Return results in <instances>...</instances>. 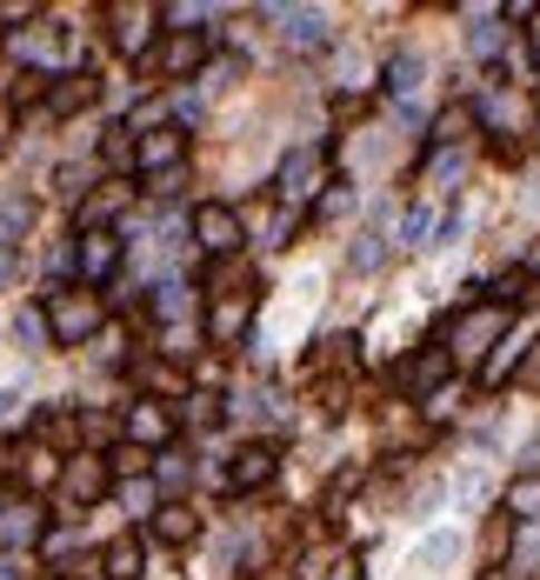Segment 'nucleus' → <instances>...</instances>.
Instances as JSON below:
<instances>
[{"instance_id": "1", "label": "nucleus", "mask_w": 540, "mask_h": 580, "mask_svg": "<svg viewBox=\"0 0 540 580\" xmlns=\"http://www.w3.org/2000/svg\"><path fill=\"white\" fill-rule=\"evenodd\" d=\"M514 327H508V307H494V301H468L454 321H448V354H454V367H488V354L508 341Z\"/></svg>"}, {"instance_id": "2", "label": "nucleus", "mask_w": 540, "mask_h": 580, "mask_svg": "<svg viewBox=\"0 0 540 580\" xmlns=\"http://www.w3.org/2000/svg\"><path fill=\"white\" fill-rule=\"evenodd\" d=\"M321 187H334V154H327L321 140H307V147H294V154L281 160V174H274V200L301 214Z\"/></svg>"}, {"instance_id": "3", "label": "nucleus", "mask_w": 540, "mask_h": 580, "mask_svg": "<svg viewBox=\"0 0 540 580\" xmlns=\"http://www.w3.org/2000/svg\"><path fill=\"white\" fill-rule=\"evenodd\" d=\"M47 321H53V347H94L100 341V301L87 287H47Z\"/></svg>"}, {"instance_id": "4", "label": "nucleus", "mask_w": 540, "mask_h": 580, "mask_svg": "<svg viewBox=\"0 0 540 580\" xmlns=\"http://www.w3.org/2000/svg\"><path fill=\"white\" fill-rule=\"evenodd\" d=\"M47 534H53L47 528V508L27 488H0V548L7 554H40Z\"/></svg>"}, {"instance_id": "5", "label": "nucleus", "mask_w": 540, "mask_h": 580, "mask_svg": "<svg viewBox=\"0 0 540 580\" xmlns=\"http://www.w3.org/2000/svg\"><path fill=\"white\" fill-rule=\"evenodd\" d=\"M120 481H114V461L107 454H73L67 461V474H60V501H67V514H80V508H100L107 494H114Z\"/></svg>"}, {"instance_id": "6", "label": "nucleus", "mask_w": 540, "mask_h": 580, "mask_svg": "<svg viewBox=\"0 0 540 580\" xmlns=\"http://www.w3.org/2000/svg\"><path fill=\"white\" fill-rule=\"evenodd\" d=\"M120 260H127V234H120V227H87V234H73V267H80V287L114 281V274H120Z\"/></svg>"}, {"instance_id": "7", "label": "nucleus", "mask_w": 540, "mask_h": 580, "mask_svg": "<svg viewBox=\"0 0 540 580\" xmlns=\"http://www.w3.org/2000/svg\"><path fill=\"white\" fill-rule=\"evenodd\" d=\"M194 240H200V254H207V260H234V254H240V240H247L240 207H227V200H200V207H194Z\"/></svg>"}, {"instance_id": "8", "label": "nucleus", "mask_w": 540, "mask_h": 580, "mask_svg": "<svg viewBox=\"0 0 540 580\" xmlns=\"http://www.w3.org/2000/svg\"><path fill=\"white\" fill-rule=\"evenodd\" d=\"M154 27H160V7H127V0H114V7H107V40H114L127 60H140V67H147V53L160 47V40H154Z\"/></svg>"}, {"instance_id": "9", "label": "nucleus", "mask_w": 540, "mask_h": 580, "mask_svg": "<svg viewBox=\"0 0 540 580\" xmlns=\"http://www.w3.org/2000/svg\"><path fill=\"white\" fill-rule=\"evenodd\" d=\"M180 73H207V33H160V47L147 53V87Z\"/></svg>"}, {"instance_id": "10", "label": "nucleus", "mask_w": 540, "mask_h": 580, "mask_svg": "<svg viewBox=\"0 0 540 580\" xmlns=\"http://www.w3.org/2000/svg\"><path fill=\"white\" fill-rule=\"evenodd\" d=\"M120 427H127V441L147 448V454H167V448H174V414H167V401H154V394H134L127 414H120Z\"/></svg>"}, {"instance_id": "11", "label": "nucleus", "mask_w": 540, "mask_h": 580, "mask_svg": "<svg viewBox=\"0 0 540 580\" xmlns=\"http://www.w3.org/2000/svg\"><path fill=\"white\" fill-rule=\"evenodd\" d=\"M267 20H274V33L287 40V53H321V47L334 40V27H327L321 7H267Z\"/></svg>"}, {"instance_id": "12", "label": "nucleus", "mask_w": 540, "mask_h": 580, "mask_svg": "<svg viewBox=\"0 0 540 580\" xmlns=\"http://www.w3.org/2000/svg\"><path fill=\"white\" fill-rule=\"evenodd\" d=\"M274 474H281V448H274V441H247V448L227 461V488H234V494H261V488H274Z\"/></svg>"}, {"instance_id": "13", "label": "nucleus", "mask_w": 540, "mask_h": 580, "mask_svg": "<svg viewBox=\"0 0 540 580\" xmlns=\"http://www.w3.org/2000/svg\"><path fill=\"white\" fill-rule=\"evenodd\" d=\"M7 53L27 60V67H40V73H67V67H60V27H53V20L13 27V33H7Z\"/></svg>"}, {"instance_id": "14", "label": "nucleus", "mask_w": 540, "mask_h": 580, "mask_svg": "<svg viewBox=\"0 0 540 580\" xmlns=\"http://www.w3.org/2000/svg\"><path fill=\"white\" fill-rule=\"evenodd\" d=\"M94 100H100V80H94L87 67H67V73L47 80V114H53V120L80 114V107H94Z\"/></svg>"}, {"instance_id": "15", "label": "nucleus", "mask_w": 540, "mask_h": 580, "mask_svg": "<svg viewBox=\"0 0 540 580\" xmlns=\"http://www.w3.org/2000/svg\"><path fill=\"white\" fill-rule=\"evenodd\" d=\"M448 374H454V354H448V347H441V341H428V347H421V354H414V361H408V374H401V387H408V394H414V401H434V394H441V381H448Z\"/></svg>"}, {"instance_id": "16", "label": "nucleus", "mask_w": 540, "mask_h": 580, "mask_svg": "<svg viewBox=\"0 0 540 580\" xmlns=\"http://www.w3.org/2000/svg\"><path fill=\"white\" fill-rule=\"evenodd\" d=\"M240 227H247V240H254V247H287V234L301 227V214H294V207H281V200H274V207L261 200V207H240Z\"/></svg>"}, {"instance_id": "17", "label": "nucleus", "mask_w": 540, "mask_h": 580, "mask_svg": "<svg viewBox=\"0 0 540 580\" xmlns=\"http://www.w3.org/2000/svg\"><path fill=\"white\" fill-rule=\"evenodd\" d=\"M247 327H254V294H234V301H214L207 307V341L214 347H234Z\"/></svg>"}, {"instance_id": "18", "label": "nucleus", "mask_w": 540, "mask_h": 580, "mask_svg": "<svg viewBox=\"0 0 540 580\" xmlns=\"http://www.w3.org/2000/svg\"><path fill=\"white\" fill-rule=\"evenodd\" d=\"M180 160H187V134H180V127H160V134H147V140H140V174H147V180L174 174Z\"/></svg>"}, {"instance_id": "19", "label": "nucleus", "mask_w": 540, "mask_h": 580, "mask_svg": "<svg viewBox=\"0 0 540 580\" xmlns=\"http://www.w3.org/2000/svg\"><path fill=\"white\" fill-rule=\"evenodd\" d=\"M100 580H147V541L120 534L114 548H100Z\"/></svg>"}, {"instance_id": "20", "label": "nucleus", "mask_w": 540, "mask_h": 580, "mask_svg": "<svg viewBox=\"0 0 540 580\" xmlns=\"http://www.w3.org/2000/svg\"><path fill=\"white\" fill-rule=\"evenodd\" d=\"M13 341H20L27 354H47V347H53V321H47V301H27V307H13Z\"/></svg>"}, {"instance_id": "21", "label": "nucleus", "mask_w": 540, "mask_h": 580, "mask_svg": "<svg viewBox=\"0 0 540 580\" xmlns=\"http://www.w3.org/2000/svg\"><path fill=\"white\" fill-rule=\"evenodd\" d=\"M120 207H127V187H120V180H100V187L80 200V234H87V227H114Z\"/></svg>"}, {"instance_id": "22", "label": "nucleus", "mask_w": 540, "mask_h": 580, "mask_svg": "<svg viewBox=\"0 0 540 580\" xmlns=\"http://www.w3.org/2000/svg\"><path fill=\"white\" fill-rule=\"evenodd\" d=\"M468 53H474V60H501V53H508V27H501V13L474 7V33H468Z\"/></svg>"}, {"instance_id": "23", "label": "nucleus", "mask_w": 540, "mask_h": 580, "mask_svg": "<svg viewBox=\"0 0 540 580\" xmlns=\"http://www.w3.org/2000/svg\"><path fill=\"white\" fill-rule=\"evenodd\" d=\"M100 160H107L114 174H140V140H134V127H127V120L100 134Z\"/></svg>"}, {"instance_id": "24", "label": "nucleus", "mask_w": 540, "mask_h": 580, "mask_svg": "<svg viewBox=\"0 0 540 580\" xmlns=\"http://www.w3.org/2000/svg\"><path fill=\"white\" fill-rule=\"evenodd\" d=\"M528 347H534V341H521V334H508V341H501V347L488 354V367H481V381H488V387H508V381L521 374V361H528Z\"/></svg>"}, {"instance_id": "25", "label": "nucleus", "mask_w": 540, "mask_h": 580, "mask_svg": "<svg viewBox=\"0 0 540 580\" xmlns=\"http://www.w3.org/2000/svg\"><path fill=\"white\" fill-rule=\"evenodd\" d=\"M154 488H160V501H174V494H187V488H194V461H187L180 448H167V454H154Z\"/></svg>"}, {"instance_id": "26", "label": "nucleus", "mask_w": 540, "mask_h": 580, "mask_svg": "<svg viewBox=\"0 0 540 580\" xmlns=\"http://www.w3.org/2000/svg\"><path fill=\"white\" fill-rule=\"evenodd\" d=\"M200 534V514L194 508H180V501H167L160 514H154V541H167V548H187Z\"/></svg>"}, {"instance_id": "27", "label": "nucleus", "mask_w": 540, "mask_h": 580, "mask_svg": "<svg viewBox=\"0 0 540 580\" xmlns=\"http://www.w3.org/2000/svg\"><path fill=\"white\" fill-rule=\"evenodd\" d=\"M27 234H33V200L7 194V200H0V247H20Z\"/></svg>"}, {"instance_id": "28", "label": "nucleus", "mask_w": 540, "mask_h": 580, "mask_svg": "<svg viewBox=\"0 0 540 580\" xmlns=\"http://www.w3.org/2000/svg\"><path fill=\"white\" fill-rule=\"evenodd\" d=\"M421 80H428V67H421V53H401V60L387 67V94H394L401 107H408V100L421 94Z\"/></svg>"}, {"instance_id": "29", "label": "nucleus", "mask_w": 540, "mask_h": 580, "mask_svg": "<svg viewBox=\"0 0 540 580\" xmlns=\"http://www.w3.org/2000/svg\"><path fill=\"white\" fill-rule=\"evenodd\" d=\"M354 361H361V341H354V334H327L321 354L307 361V374H321V367H347V374H354Z\"/></svg>"}, {"instance_id": "30", "label": "nucleus", "mask_w": 540, "mask_h": 580, "mask_svg": "<svg viewBox=\"0 0 540 580\" xmlns=\"http://www.w3.org/2000/svg\"><path fill=\"white\" fill-rule=\"evenodd\" d=\"M80 554H87V548H80V534H73V528H53V534L40 541V561H47L53 574H67V568L80 561Z\"/></svg>"}, {"instance_id": "31", "label": "nucleus", "mask_w": 540, "mask_h": 580, "mask_svg": "<svg viewBox=\"0 0 540 580\" xmlns=\"http://www.w3.org/2000/svg\"><path fill=\"white\" fill-rule=\"evenodd\" d=\"M434 227H441L434 207H408L401 214V247H434Z\"/></svg>"}, {"instance_id": "32", "label": "nucleus", "mask_w": 540, "mask_h": 580, "mask_svg": "<svg viewBox=\"0 0 540 580\" xmlns=\"http://www.w3.org/2000/svg\"><path fill=\"white\" fill-rule=\"evenodd\" d=\"M220 421H227L220 394H207V387H200V394H187V427H200V434H207V427H220Z\"/></svg>"}, {"instance_id": "33", "label": "nucleus", "mask_w": 540, "mask_h": 580, "mask_svg": "<svg viewBox=\"0 0 540 580\" xmlns=\"http://www.w3.org/2000/svg\"><path fill=\"white\" fill-rule=\"evenodd\" d=\"M80 434H87V454H100V448H114L127 427H120V421H107V414H80Z\"/></svg>"}, {"instance_id": "34", "label": "nucleus", "mask_w": 540, "mask_h": 580, "mask_svg": "<svg viewBox=\"0 0 540 580\" xmlns=\"http://www.w3.org/2000/svg\"><path fill=\"white\" fill-rule=\"evenodd\" d=\"M240 281H247V267H240V260H214V267H207L214 301H234V287H240Z\"/></svg>"}, {"instance_id": "35", "label": "nucleus", "mask_w": 540, "mask_h": 580, "mask_svg": "<svg viewBox=\"0 0 540 580\" xmlns=\"http://www.w3.org/2000/svg\"><path fill=\"white\" fill-rule=\"evenodd\" d=\"M514 568H521V574L540 568V521H521V534H514Z\"/></svg>"}, {"instance_id": "36", "label": "nucleus", "mask_w": 540, "mask_h": 580, "mask_svg": "<svg viewBox=\"0 0 540 580\" xmlns=\"http://www.w3.org/2000/svg\"><path fill=\"white\" fill-rule=\"evenodd\" d=\"M468 127H474V114H468V107H448V114L434 120V147H454Z\"/></svg>"}, {"instance_id": "37", "label": "nucleus", "mask_w": 540, "mask_h": 580, "mask_svg": "<svg viewBox=\"0 0 540 580\" xmlns=\"http://www.w3.org/2000/svg\"><path fill=\"white\" fill-rule=\"evenodd\" d=\"M234 73H240V53H220V60H207V73H200V94H220Z\"/></svg>"}, {"instance_id": "38", "label": "nucleus", "mask_w": 540, "mask_h": 580, "mask_svg": "<svg viewBox=\"0 0 540 580\" xmlns=\"http://www.w3.org/2000/svg\"><path fill=\"white\" fill-rule=\"evenodd\" d=\"M381 254H387V247H381V234H361V240H354V254H347V267H354V274H374V267H381Z\"/></svg>"}, {"instance_id": "39", "label": "nucleus", "mask_w": 540, "mask_h": 580, "mask_svg": "<svg viewBox=\"0 0 540 580\" xmlns=\"http://www.w3.org/2000/svg\"><path fill=\"white\" fill-rule=\"evenodd\" d=\"M454 494H461V501H488V494H494L488 468H461V474H454Z\"/></svg>"}, {"instance_id": "40", "label": "nucleus", "mask_w": 540, "mask_h": 580, "mask_svg": "<svg viewBox=\"0 0 540 580\" xmlns=\"http://www.w3.org/2000/svg\"><path fill=\"white\" fill-rule=\"evenodd\" d=\"M200 114H207V94H180V100H174V127H180V134H187Z\"/></svg>"}, {"instance_id": "41", "label": "nucleus", "mask_w": 540, "mask_h": 580, "mask_svg": "<svg viewBox=\"0 0 540 580\" xmlns=\"http://www.w3.org/2000/svg\"><path fill=\"white\" fill-rule=\"evenodd\" d=\"M514 387L521 394H540V341L528 347V361H521V374H514Z\"/></svg>"}, {"instance_id": "42", "label": "nucleus", "mask_w": 540, "mask_h": 580, "mask_svg": "<svg viewBox=\"0 0 540 580\" xmlns=\"http://www.w3.org/2000/svg\"><path fill=\"white\" fill-rule=\"evenodd\" d=\"M0 20H7V33H13V20H27V27H33V20H40V7H33V0H0Z\"/></svg>"}, {"instance_id": "43", "label": "nucleus", "mask_w": 540, "mask_h": 580, "mask_svg": "<svg viewBox=\"0 0 540 580\" xmlns=\"http://www.w3.org/2000/svg\"><path fill=\"white\" fill-rule=\"evenodd\" d=\"M180 307H187V287H180V281H167V287H160V314H167V327H174V314H180Z\"/></svg>"}, {"instance_id": "44", "label": "nucleus", "mask_w": 540, "mask_h": 580, "mask_svg": "<svg viewBox=\"0 0 540 580\" xmlns=\"http://www.w3.org/2000/svg\"><path fill=\"white\" fill-rule=\"evenodd\" d=\"M94 361H100V367H120V334H100V341H94Z\"/></svg>"}, {"instance_id": "45", "label": "nucleus", "mask_w": 540, "mask_h": 580, "mask_svg": "<svg viewBox=\"0 0 540 580\" xmlns=\"http://www.w3.org/2000/svg\"><path fill=\"white\" fill-rule=\"evenodd\" d=\"M508 534H521V528H514L508 514H494V528H488V554H501V548H508Z\"/></svg>"}, {"instance_id": "46", "label": "nucleus", "mask_w": 540, "mask_h": 580, "mask_svg": "<svg viewBox=\"0 0 540 580\" xmlns=\"http://www.w3.org/2000/svg\"><path fill=\"white\" fill-rule=\"evenodd\" d=\"M341 207H354V187H341V180H334V194H327V200H321V214H327V220H334V214H341Z\"/></svg>"}, {"instance_id": "47", "label": "nucleus", "mask_w": 540, "mask_h": 580, "mask_svg": "<svg viewBox=\"0 0 540 580\" xmlns=\"http://www.w3.org/2000/svg\"><path fill=\"white\" fill-rule=\"evenodd\" d=\"M20 414H27V401H20V394L7 387V394H0V427H7V421H20Z\"/></svg>"}, {"instance_id": "48", "label": "nucleus", "mask_w": 540, "mask_h": 580, "mask_svg": "<svg viewBox=\"0 0 540 580\" xmlns=\"http://www.w3.org/2000/svg\"><path fill=\"white\" fill-rule=\"evenodd\" d=\"M327 580H367V574H361V561H334V568H327Z\"/></svg>"}, {"instance_id": "49", "label": "nucleus", "mask_w": 540, "mask_h": 580, "mask_svg": "<svg viewBox=\"0 0 540 580\" xmlns=\"http://www.w3.org/2000/svg\"><path fill=\"white\" fill-rule=\"evenodd\" d=\"M7 134H13V107L0 100V147H7Z\"/></svg>"}, {"instance_id": "50", "label": "nucleus", "mask_w": 540, "mask_h": 580, "mask_svg": "<svg viewBox=\"0 0 540 580\" xmlns=\"http://www.w3.org/2000/svg\"><path fill=\"white\" fill-rule=\"evenodd\" d=\"M0 580H20V568H13V561H0Z\"/></svg>"}, {"instance_id": "51", "label": "nucleus", "mask_w": 540, "mask_h": 580, "mask_svg": "<svg viewBox=\"0 0 540 580\" xmlns=\"http://www.w3.org/2000/svg\"><path fill=\"white\" fill-rule=\"evenodd\" d=\"M481 580H508V568H488V574H481Z\"/></svg>"}, {"instance_id": "52", "label": "nucleus", "mask_w": 540, "mask_h": 580, "mask_svg": "<svg viewBox=\"0 0 540 580\" xmlns=\"http://www.w3.org/2000/svg\"><path fill=\"white\" fill-rule=\"evenodd\" d=\"M528 468H540V434H534V454H528Z\"/></svg>"}, {"instance_id": "53", "label": "nucleus", "mask_w": 540, "mask_h": 580, "mask_svg": "<svg viewBox=\"0 0 540 580\" xmlns=\"http://www.w3.org/2000/svg\"><path fill=\"white\" fill-rule=\"evenodd\" d=\"M534 60H540V20H534Z\"/></svg>"}]
</instances>
